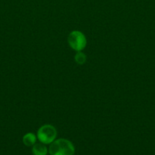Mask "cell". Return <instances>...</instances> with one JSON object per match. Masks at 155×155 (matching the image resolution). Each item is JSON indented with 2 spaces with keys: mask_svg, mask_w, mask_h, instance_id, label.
Instances as JSON below:
<instances>
[{
  "mask_svg": "<svg viewBox=\"0 0 155 155\" xmlns=\"http://www.w3.org/2000/svg\"><path fill=\"white\" fill-rule=\"evenodd\" d=\"M50 155H74V147L69 140L59 139L53 141L49 148Z\"/></svg>",
  "mask_w": 155,
  "mask_h": 155,
  "instance_id": "6da1fadb",
  "label": "cell"
},
{
  "mask_svg": "<svg viewBox=\"0 0 155 155\" xmlns=\"http://www.w3.org/2000/svg\"><path fill=\"white\" fill-rule=\"evenodd\" d=\"M57 136V131L53 126L46 124L42 126L38 130L36 137L40 142L45 145H50L53 141L56 140Z\"/></svg>",
  "mask_w": 155,
  "mask_h": 155,
  "instance_id": "7a4b0ae2",
  "label": "cell"
},
{
  "mask_svg": "<svg viewBox=\"0 0 155 155\" xmlns=\"http://www.w3.org/2000/svg\"><path fill=\"white\" fill-rule=\"evenodd\" d=\"M68 42L69 46L76 51H81L87 45V39L84 33L78 30H74L68 35Z\"/></svg>",
  "mask_w": 155,
  "mask_h": 155,
  "instance_id": "3957f363",
  "label": "cell"
},
{
  "mask_svg": "<svg viewBox=\"0 0 155 155\" xmlns=\"http://www.w3.org/2000/svg\"><path fill=\"white\" fill-rule=\"evenodd\" d=\"M49 152L45 144L35 143L32 146V153L33 155H46Z\"/></svg>",
  "mask_w": 155,
  "mask_h": 155,
  "instance_id": "277c9868",
  "label": "cell"
},
{
  "mask_svg": "<svg viewBox=\"0 0 155 155\" xmlns=\"http://www.w3.org/2000/svg\"><path fill=\"white\" fill-rule=\"evenodd\" d=\"M36 136L32 133H28L23 136V143L25 146L31 147L36 143Z\"/></svg>",
  "mask_w": 155,
  "mask_h": 155,
  "instance_id": "5b68a950",
  "label": "cell"
},
{
  "mask_svg": "<svg viewBox=\"0 0 155 155\" xmlns=\"http://www.w3.org/2000/svg\"><path fill=\"white\" fill-rule=\"evenodd\" d=\"M87 57L85 55V54H84L83 52L81 51H77L76 54L74 55V61H75L76 63L79 65H82L86 62Z\"/></svg>",
  "mask_w": 155,
  "mask_h": 155,
  "instance_id": "8992f818",
  "label": "cell"
}]
</instances>
